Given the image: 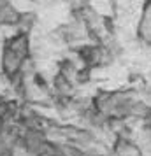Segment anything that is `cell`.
Here are the masks:
<instances>
[{
  "label": "cell",
  "instance_id": "cell-1",
  "mask_svg": "<svg viewBox=\"0 0 151 156\" xmlns=\"http://www.w3.org/2000/svg\"><path fill=\"white\" fill-rule=\"evenodd\" d=\"M21 12L11 0H0V27H18Z\"/></svg>",
  "mask_w": 151,
  "mask_h": 156
},
{
  "label": "cell",
  "instance_id": "cell-2",
  "mask_svg": "<svg viewBox=\"0 0 151 156\" xmlns=\"http://www.w3.org/2000/svg\"><path fill=\"white\" fill-rule=\"evenodd\" d=\"M5 126H7V121H5V118H4V116L0 114V133H2L4 130H5Z\"/></svg>",
  "mask_w": 151,
  "mask_h": 156
}]
</instances>
